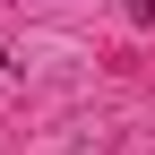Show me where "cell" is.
<instances>
[{
  "mask_svg": "<svg viewBox=\"0 0 155 155\" xmlns=\"http://www.w3.org/2000/svg\"><path fill=\"white\" fill-rule=\"evenodd\" d=\"M0 69H9V43H0Z\"/></svg>",
  "mask_w": 155,
  "mask_h": 155,
  "instance_id": "7a4b0ae2",
  "label": "cell"
},
{
  "mask_svg": "<svg viewBox=\"0 0 155 155\" xmlns=\"http://www.w3.org/2000/svg\"><path fill=\"white\" fill-rule=\"evenodd\" d=\"M121 9H129V17H138V26H147V17H155V0H121Z\"/></svg>",
  "mask_w": 155,
  "mask_h": 155,
  "instance_id": "6da1fadb",
  "label": "cell"
}]
</instances>
